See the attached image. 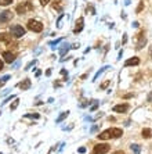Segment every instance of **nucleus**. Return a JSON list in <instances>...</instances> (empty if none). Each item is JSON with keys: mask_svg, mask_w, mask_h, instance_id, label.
Here are the masks:
<instances>
[{"mask_svg": "<svg viewBox=\"0 0 152 154\" xmlns=\"http://www.w3.org/2000/svg\"><path fill=\"white\" fill-rule=\"evenodd\" d=\"M46 75H47V76H50V75H51V69H47V71H46Z\"/></svg>", "mask_w": 152, "mask_h": 154, "instance_id": "nucleus-30", "label": "nucleus"}, {"mask_svg": "<svg viewBox=\"0 0 152 154\" xmlns=\"http://www.w3.org/2000/svg\"><path fill=\"white\" fill-rule=\"evenodd\" d=\"M18 104H20V100H18V99H15V100H14V103H13V104H11V110H15L17 107H18Z\"/></svg>", "mask_w": 152, "mask_h": 154, "instance_id": "nucleus-22", "label": "nucleus"}, {"mask_svg": "<svg viewBox=\"0 0 152 154\" xmlns=\"http://www.w3.org/2000/svg\"><path fill=\"white\" fill-rule=\"evenodd\" d=\"M13 17H14V14H13L11 11L6 10V11H3V13H0V22H8L13 20Z\"/></svg>", "mask_w": 152, "mask_h": 154, "instance_id": "nucleus-7", "label": "nucleus"}, {"mask_svg": "<svg viewBox=\"0 0 152 154\" xmlns=\"http://www.w3.org/2000/svg\"><path fill=\"white\" fill-rule=\"evenodd\" d=\"M50 1H51V0H40V4H42V6H47Z\"/></svg>", "mask_w": 152, "mask_h": 154, "instance_id": "nucleus-26", "label": "nucleus"}, {"mask_svg": "<svg viewBox=\"0 0 152 154\" xmlns=\"http://www.w3.org/2000/svg\"><path fill=\"white\" fill-rule=\"evenodd\" d=\"M1 69H3V61L0 60V71H1Z\"/></svg>", "mask_w": 152, "mask_h": 154, "instance_id": "nucleus-32", "label": "nucleus"}, {"mask_svg": "<svg viewBox=\"0 0 152 154\" xmlns=\"http://www.w3.org/2000/svg\"><path fill=\"white\" fill-rule=\"evenodd\" d=\"M17 13L18 14H26V13H29V11L33 10V4H32V1H24V3H21V4L17 6Z\"/></svg>", "mask_w": 152, "mask_h": 154, "instance_id": "nucleus-2", "label": "nucleus"}, {"mask_svg": "<svg viewBox=\"0 0 152 154\" xmlns=\"http://www.w3.org/2000/svg\"><path fill=\"white\" fill-rule=\"evenodd\" d=\"M123 132H122L120 128H109V129H106L104 132H101L98 135V139L100 140H108V139H118L120 138Z\"/></svg>", "mask_w": 152, "mask_h": 154, "instance_id": "nucleus-1", "label": "nucleus"}, {"mask_svg": "<svg viewBox=\"0 0 152 154\" xmlns=\"http://www.w3.org/2000/svg\"><path fill=\"white\" fill-rule=\"evenodd\" d=\"M53 8L61 13L64 10V0H54L53 1Z\"/></svg>", "mask_w": 152, "mask_h": 154, "instance_id": "nucleus-11", "label": "nucleus"}, {"mask_svg": "<svg viewBox=\"0 0 152 154\" xmlns=\"http://www.w3.org/2000/svg\"><path fill=\"white\" fill-rule=\"evenodd\" d=\"M113 154H125L123 151H116V153H113Z\"/></svg>", "mask_w": 152, "mask_h": 154, "instance_id": "nucleus-34", "label": "nucleus"}, {"mask_svg": "<svg viewBox=\"0 0 152 154\" xmlns=\"http://www.w3.org/2000/svg\"><path fill=\"white\" fill-rule=\"evenodd\" d=\"M62 42V39H57V40H54V42L50 43V46H51V49H55V46H57L58 43H61Z\"/></svg>", "mask_w": 152, "mask_h": 154, "instance_id": "nucleus-21", "label": "nucleus"}, {"mask_svg": "<svg viewBox=\"0 0 152 154\" xmlns=\"http://www.w3.org/2000/svg\"><path fill=\"white\" fill-rule=\"evenodd\" d=\"M109 144L106 143H98L94 146V149H93V154H106L109 151Z\"/></svg>", "mask_w": 152, "mask_h": 154, "instance_id": "nucleus-4", "label": "nucleus"}, {"mask_svg": "<svg viewBox=\"0 0 152 154\" xmlns=\"http://www.w3.org/2000/svg\"><path fill=\"white\" fill-rule=\"evenodd\" d=\"M68 50H69V45H64L62 47H61V50H60V53H61V56H64Z\"/></svg>", "mask_w": 152, "mask_h": 154, "instance_id": "nucleus-19", "label": "nucleus"}, {"mask_svg": "<svg viewBox=\"0 0 152 154\" xmlns=\"http://www.w3.org/2000/svg\"><path fill=\"white\" fill-rule=\"evenodd\" d=\"M144 8V3H140V6H138V8H137V13H140V11Z\"/></svg>", "mask_w": 152, "mask_h": 154, "instance_id": "nucleus-28", "label": "nucleus"}, {"mask_svg": "<svg viewBox=\"0 0 152 154\" xmlns=\"http://www.w3.org/2000/svg\"><path fill=\"white\" fill-rule=\"evenodd\" d=\"M8 79H10V75H6V76H3V78H1V82H7Z\"/></svg>", "mask_w": 152, "mask_h": 154, "instance_id": "nucleus-27", "label": "nucleus"}, {"mask_svg": "<svg viewBox=\"0 0 152 154\" xmlns=\"http://www.w3.org/2000/svg\"><path fill=\"white\" fill-rule=\"evenodd\" d=\"M10 32H11V35L14 37H17V39H18V37H22L25 35V29H24L21 25H13Z\"/></svg>", "mask_w": 152, "mask_h": 154, "instance_id": "nucleus-5", "label": "nucleus"}, {"mask_svg": "<svg viewBox=\"0 0 152 154\" xmlns=\"http://www.w3.org/2000/svg\"><path fill=\"white\" fill-rule=\"evenodd\" d=\"M3 57H4V61L7 64H11V63H14V60H15V54L13 53V52H4L3 53Z\"/></svg>", "mask_w": 152, "mask_h": 154, "instance_id": "nucleus-8", "label": "nucleus"}, {"mask_svg": "<svg viewBox=\"0 0 152 154\" xmlns=\"http://www.w3.org/2000/svg\"><path fill=\"white\" fill-rule=\"evenodd\" d=\"M78 151H79V153H86V147H80Z\"/></svg>", "mask_w": 152, "mask_h": 154, "instance_id": "nucleus-29", "label": "nucleus"}, {"mask_svg": "<svg viewBox=\"0 0 152 154\" xmlns=\"http://www.w3.org/2000/svg\"><path fill=\"white\" fill-rule=\"evenodd\" d=\"M141 135H142V138H144V139H149L152 136V131L149 129V128H144V129H142V132H141Z\"/></svg>", "mask_w": 152, "mask_h": 154, "instance_id": "nucleus-15", "label": "nucleus"}, {"mask_svg": "<svg viewBox=\"0 0 152 154\" xmlns=\"http://www.w3.org/2000/svg\"><path fill=\"white\" fill-rule=\"evenodd\" d=\"M106 68H109V67H104V68H101L100 71H98V72H97V74L94 75V79H93V81H95V79H97V78H98V76H100V75L102 74V72H104V71H105V69H106Z\"/></svg>", "mask_w": 152, "mask_h": 154, "instance_id": "nucleus-20", "label": "nucleus"}, {"mask_svg": "<svg viewBox=\"0 0 152 154\" xmlns=\"http://www.w3.org/2000/svg\"><path fill=\"white\" fill-rule=\"evenodd\" d=\"M13 3V0H0V6H8Z\"/></svg>", "mask_w": 152, "mask_h": 154, "instance_id": "nucleus-23", "label": "nucleus"}, {"mask_svg": "<svg viewBox=\"0 0 152 154\" xmlns=\"http://www.w3.org/2000/svg\"><path fill=\"white\" fill-rule=\"evenodd\" d=\"M109 83H111L109 81H105L104 83H102V85L100 86V89H101V90H104V89H106V88H108V85H109Z\"/></svg>", "mask_w": 152, "mask_h": 154, "instance_id": "nucleus-24", "label": "nucleus"}, {"mask_svg": "<svg viewBox=\"0 0 152 154\" xmlns=\"http://www.w3.org/2000/svg\"><path fill=\"white\" fill-rule=\"evenodd\" d=\"M3 83H4V82H0V88H1V86H3Z\"/></svg>", "mask_w": 152, "mask_h": 154, "instance_id": "nucleus-35", "label": "nucleus"}, {"mask_svg": "<svg viewBox=\"0 0 152 154\" xmlns=\"http://www.w3.org/2000/svg\"><path fill=\"white\" fill-rule=\"evenodd\" d=\"M20 88H21V90H28L31 88V79H24L20 83Z\"/></svg>", "mask_w": 152, "mask_h": 154, "instance_id": "nucleus-14", "label": "nucleus"}, {"mask_svg": "<svg viewBox=\"0 0 152 154\" xmlns=\"http://www.w3.org/2000/svg\"><path fill=\"white\" fill-rule=\"evenodd\" d=\"M7 46H8V49H13V50H17V49H18V43L17 42H13V40H11L10 43H8V45H7Z\"/></svg>", "mask_w": 152, "mask_h": 154, "instance_id": "nucleus-18", "label": "nucleus"}, {"mask_svg": "<svg viewBox=\"0 0 152 154\" xmlns=\"http://www.w3.org/2000/svg\"><path fill=\"white\" fill-rule=\"evenodd\" d=\"M140 64V59L138 57H133V59H129L125 63V67H130V65H138Z\"/></svg>", "mask_w": 152, "mask_h": 154, "instance_id": "nucleus-13", "label": "nucleus"}, {"mask_svg": "<svg viewBox=\"0 0 152 154\" xmlns=\"http://www.w3.org/2000/svg\"><path fill=\"white\" fill-rule=\"evenodd\" d=\"M11 40H13V35H10V33H6V32H1V33H0V42L6 43V45H8Z\"/></svg>", "mask_w": 152, "mask_h": 154, "instance_id": "nucleus-10", "label": "nucleus"}, {"mask_svg": "<svg viewBox=\"0 0 152 154\" xmlns=\"http://www.w3.org/2000/svg\"><path fill=\"white\" fill-rule=\"evenodd\" d=\"M26 27L32 32H42L43 31V24L40 21H36V20H29Z\"/></svg>", "mask_w": 152, "mask_h": 154, "instance_id": "nucleus-3", "label": "nucleus"}, {"mask_svg": "<svg viewBox=\"0 0 152 154\" xmlns=\"http://www.w3.org/2000/svg\"><path fill=\"white\" fill-rule=\"evenodd\" d=\"M149 56H151V57H152V46H151V47H149Z\"/></svg>", "mask_w": 152, "mask_h": 154, "instance_id": "nucleus-33", "label": "nucleus"}, {"mask_svg": "<svg viewBox=\"0 0 152 154\" xmlns=\"http://www.w3.org/2000/svg\"><path fill=\"white\" fill-rule=\"evenodd\" d=\"M129 110V104H119V106L113 107V111L115 112H126Z\"/></svg>", "mask_w": 152, "mask_h": 154, "instance_id": "nucleus-12", "label": "nucleus"}, {"mask_svg": "<svg viewBox=\"0 0 152 154\" xmlns=\"http://www.w3.org/2000/svg\"><path fill=\"white\" fill-rule=\"evenodd\" d=\"M95 108H97V103H95V104H94V106H93V107H91V111H94V110H95Z\"/></svg>", "mask_w": 152, "mask_h": 154, "instance_id": "nucleus-31", "label": "nucleus"}, {"mask_svg": "<svg viewBox=\"0 0 152 154\" xmlns=\"http://www.w3.org/2000/svg\"><path fill=\"white\" fill-rule=\"evenodd\" d=\"M131 150L134 151V154H140V151H141V147H140L138 144H131Z\"/></svg>", "mask_w": 152, "mask_h": 154, "instance_id": "nucleus-17", "label": "nucleus"}, {"mask_svg": "<svg viewBox=\"0 0 152 154\" xmlns=\"http://www.w3.org/2000/svg\"><path fill=\"white\" fill-rule=\"evenodd\" d=\"M83 24H84V18L83 17H80L78 18V21L75 24V28H74V33H79V32L83 29Z\"/></svg>", "mask_w": 152, "mask_h": 154, "instance_id": "nucleus-9", "label": "nucleus"}, {"mask_svg": "<svg viewBox=\"0 0 152 154\" xmlns=\"http://www.w3.org/2000/svg\"><path fill=\"white\" fill-rule=\"evenodd\" d=\"M145 42H147V39H145V33H144V31L138 32L136 35V43H137V49H141L144 45H145Z\"/></svg>", "mask_w": 152, "mask_h": 154, "instance_id": "nucleus-6", "label": "nucleus"}, {"mask_svg": "<svg viewBox=\"0 0 152 154\" xmlns=\"http://www.w3.org/2000/svg\"><path fill=\"white\" fill-rule=\"evenodd\" d=\"M25 117L26 118H35V119H37V118H39V114H26Z\"/></svg>", "mask_w": 152, "mask_h": 154, "instance_id": "nucleus-25", "label": "nucleus"}, {"mask_svg": "<svg viewBox=\"0 0 152 154\" xmlns=\"http://www.w3.org/2000/svg\"><path fill=\"white\" fill-rule=\"evenodd\" d=\"M68 115H69V111H64L62 114H61V115H60V117H58L57 119H55V122H57V124L62 122V121H64V119H65L67 117H68Z\"/></svg>", "mask_w": 152, "mask_h": 154, "instance_id": "nucleus-16", "label": "nucleus"}]
</instances>
